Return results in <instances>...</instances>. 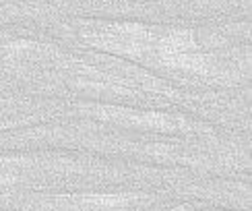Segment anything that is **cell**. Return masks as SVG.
<instances>
[{
  "instance_id": "3957f363",
  "label": "cell",
  "mask_w": 252,
  "mask_h": 211,
  "mask_svg": "<svg viewBox=\"0 0 252 211\" xmlns=\"http://www.w3.org/2000/svg\"><path fill=\"white\" fill-rule=\"evenodd\" d=\"M139 201V195H81V197H54L48 201L46 211H122Z\"/></svg>"
},
{
  "instance_id": "7a4b0ae2",
  "label": "cell",
  "mask_w": 252,
  "mask_h": 211,
  "mask_svg": "<svg viewBox=\"0 0 252 211\" xmlns=\"http://www.w3.org/2000/svg\"><path fill=\"white\" fill-rule=\"evenodd\" d=\"M89 112H93L101 120H112L120 124L136 126V129H149V131H161V133H178V131H190L192 122L178 116L157 114V112H139V110H126V108H114V106H89Z\"/></svg>"
},
{
  "instance_id": "6da1fadb",
  "label": "cell",
  "mask_w": 252,
  "mask_h": 211,
  "mask_svg": "<svg viewBox=\"0 0 252 211\" xmlns=\"http://www.w3.org/2000/svg\"><path fill=\"white\" fill-rule=\"evenodd\" d=\"M83 39L97 50L141 58L151 54L157 34L141 23H97L83 31Z\"/></svg>"
}]
</instances>
